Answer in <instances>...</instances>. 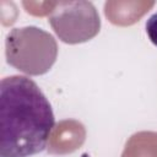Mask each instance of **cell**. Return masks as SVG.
Returning <instances> with one entry per match:
<instances>
[{
	"instance_id": "6da1fadb",
	"label": "cell",
	"mask_w": 157,
	"mask_h": 157,
	"mask_svg": "<svg viewBox=\"0 0 157 157\" xmlns=\"http://www.w3.org/2000/svg\"><path fill=\"white\" fill-rule=\"evenodd\" d=\"M55 118L38 85L26 76L0 83V157H31L45 150Z\"/></svg>"
},
{
	"instance_id": "7a4b0ae2",
	"label": "cell",
	"mask_w": 157,
	"mask_h": 157,
	"mask_svg": "<svg viewBox=\"0 0 157 157\" xmlns=\"http://www.w3.org/2000/svg\"><path fill=\"white\" fill-rule=\"evenodd\" d=\"M5 55L15 69L37 76L50 70L58 56V45L54 37L39 27H17L6 36Z\"/></svg>"
},
{
	"instance_id": "3957f363",
	"label": "cell",
	"mask_w": 157,
	"mask_h": 157,
	"mask_svg": "<svg viewBox=\"0 0 157 157\" xmlns=\"http://www.w3.org/2000/svg\"><path fill=\"white\" fill-rule=\"evenodd\" d=\"M48 21L59 39L67 44L87 42L96 37L101 28L94 5L83 0L56 2Z\"/></svg>"
},
{
	"instance_id": "277c9868",
	"label": "cell",
	"mask_w": 157,
	"mask_h": 157,
	"mask_svg": "<svg viewBox=\"0 0 157 157\" xmlns=\"http://www.w3.org/2000/svg\"><path fill=\"white\" fill-rule=\"evenodd\" d=\"M146 33L150 40L157 47V12L150 16V18L146 21Z\"/></svg>"
},
{
	"instance_id": "5b68a950",
	"label": "cell",
	"mask_w": 157,
	"mask_h": 157,
	"mask_svg": "<svg viewBox=\"0 0 157 157\" xmlns=\"http://www.w3.org/2000/svg\"><path fill=\"white\" fill-rule=\"evenodd\" d=\"M82 157H90V155H87V153H83V155H82Z\"/></svg>"
}]
</instances>
